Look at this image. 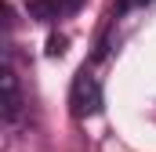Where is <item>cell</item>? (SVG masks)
Here are the masks:
<instances>
[{
    "label": "cell",
    "instance_id": "cell-2",
    "mask_svg": "<svg viewBox=\"0 0 156 152\" xmlns=\"http://www.w3.org/2000/svg\"><path fill=\"white\" fill-rule=\"evenodd\" d=\"M0 87H4L0 116H4V123H15V119L22 116V91H18V80H15V69H11V65H4V73H0Z\"/></svg>",
    "mask_w": 156,
    "mask_h": 152
},
{
    "label": "cell",
    "instance_id": "cell-5",
    "mask_svg": "<svg viewBox=\"0 0 156 152\" xmlns=\"http://www.w3.org/2000/svg\"><path fill=\"white\" fill-rule=\"evenodd\" d=\"M62 51H66V40H62V36H51V40H47V54H62Z\"/></svg>",
    "mask_w": 156,
    "mask_h": 152
},
{
    "label": "cell",
    "instance_id": "cell-4",
    "mask_svg": "<svg viewBox=\"0 0 156 152\" xmlns=\"http://www.w3.org/2000/svg\"><path fill=\"white\" fill-rule=\"evenodd\" d=\"M145 4H153V0H120V4H116V15H123V11H134V7H145Z\"/></svg>",
    "mask_w": 156,
    "mask_h": 152
},
{
    "label": "cell",
    "instance_id": "cell-3",
    "mask_svg": "<svg viewBox=\"0 0 156 152\" xmlns=\"http://www.w3.org/2000/svg\"><path fill=\"white\" fill-rule=\"evenodd\" d=\"M83 7V0H33L29 4V15L40 22H55V18H69Z\"/></svg>",
    "mask_w": 156,
    "mask_h": 152
},
{
    "label": "cell",
    "instance_id": "cell-1",
    "mask_svg": "<svg viewBox=\"0 0 156 152\" xmlns=\"http://www.w3.org/2000/svg\"><path fill=\"white\" fill-rule=\"evenodd\" d=\"M69 109H73L76 119H91V116L102 112V83L87 69H80L73 87H69Z\"/></svg>",
    "mask_w": 156,
    "mask_h": 152
}]
</instances>
